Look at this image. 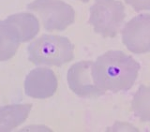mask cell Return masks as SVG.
<instances>
[{"mask_svg":"<svg viewBox=\"0 0 150 132\" xmlns=\"http://www.w3.org/2000/svg\"><path fill=\"white\" fill-rule=\"evenodd\" d=\"M125 2L137 12L150 11V0H125Z\"/></svg>","mask_w":150,"mask_h":132,"instance_id":"cell-12","label":"cell"},{"mask_svg":"<svg viewBox=\"0 0 150 132\" xmlns=\"http://www.w3.org/2000/svg\"><path fill=\"white\" fill-rule=\"evenodd\" d=\"M92 61H81L75 63L68 70L67 80L69 89L80 97L95 98L104 92L98 89L92 79Z\"/></svg>","mask_w":150,"mask_h":132,"instance_id":"cell-6","label":"cell"},{"mask_svg":"<svg viewBox=\"0 0 150 132\" xmlns=\"http://www.w3.org/2000/svg\"><path fill=\"white\" fill-rule=\"evenodd\" d=\"M42 21L46 31H64L75 21V11L62 0H34L26 6Z\"/></svg>","mask_w":150,"mask_h":132,"instance_id":"cell-4","label":"cell"},{"mask_svg":"<svg viewBox=\"0 0 150 132\" xmlns=\"http://www.w3.org/2000/svg\"><path fill=\"white\" fill-rule=\"evenodd\" d=\"M122 42L129 52L144 54L150 52V14L142 13L126 23L121 31Z\"/></svg>","mask_w":150,"mask_h":132,"instance_id":"cell-5","label":"cell"},{"mask_svg":"<svg viewBox=\"0 0 150 132\" xmlns=\"http://www.w3.org/2000/svg\"><path fill=\"white\" fill-rule=\"evenodd\" d=\"M20 44L4 21H0V62L11 59L16 54Z\"/></svg>","mask_w":150,"mask_h":132,"instance_id":"cell-11","label":"cell"},{"mask_svg":"<svg viewBox=\"0 0 150 132\" xmlns=\"http://www.w3.org/2000/svg\"><path fill=\"white\" fill-rule=\"evenodd\" d=\"M58 86L54 72L48 68H37L27 74L25 80L26 96L36 100H46L53 97Z\"/></svg>","mask_w":150,"mask_h":132,"instance_id":"cell-7","label":"cell"},{"mask_svg":"<svg viewBox=\"0 0 150 132\" xmlns=\"http://www.w3.org/2000/svg\"><path fill=\"white\" fill-rule=\"evenodd\" d=\"M28 60L37 66L61 67L74 58V45L68 37L42 35L27 47Z\"/></svg>","mask_w":150,"mask_h":132,"instance_id":"cell-2","label":"cell"},{"mask_svg":"<svg viewBox=\"0 0 150 132\" xmlns=\"http://www.w3.org/2000/svg\"><path fill=\"white\" fill-rule=\"evenodd\" d=\"M126 17L125 6L118 0H94L88 23L102 37H115Z\"/></svg>","mask_w":150,"mask_h":132,"instance_id":"cell-3","label":"cell"},{"mask_svg":"<svg viewBox=\"0 0 150 132\" xmlns=\"http://www.w3.org/2000/svg\"><path fill=\"white\" fill-rule=\"evenodd\" d=\"M131 111L142 122L150 123V85L139 87L131 101Z\"/></svg>","mask_w":150,"mask_h":132,"instance_id":"cell-10","label":"cell"},{"mask_svg":"<svg viewBox=\"0 0 150 132\" xmlns=\"http://www.w3.org/2000/svg\"><path fill=\"white\" fill-rule=\"evenodd\" d=\"M32 109L31 104H12L0 108V132H8L25 123Z\"/></svg>","mask_w":150,"mask_h":132,"instance_id":"cell-9","label":"cell"},{"mask_svg":"<svg viewBox=\"0 0 150 132\" xmlns=\"http://www.w3.org/2000/svg\"><path fill=\"white\" fill-rule=\"evenodd\" d=\"M3 21L20 43L32 40L40 32V22L30 12L12 14Z\"/></svg>","mask_w":150,"mask_h":132,"instance_id":"cell-8","label":"cell"},{"mask_svg":"<svg viewBox=\"0 0 150 132\" xmlns=\"http://www.w3.org/2000/svg\"><path fill=\"white\" fill-rule=\"evenodd\" d=\"M140 64L122 51H108L92 65V79L101 91L127 92L138 78Z\"/></svg>","mask_w":150,"mask_h":132,"instance_id":"cell-1","label":"cell"},{"mask_svg":"<svg viewBox=\"0 0 150 132\" xmlns=\"http://www.w3.org/2000/svg\"><path fill=\"white\" fill-rule=\"evenodd\" d=\"M78 1H81L83 3H88L89 2V0H78Z\"/></svg>","mask_w":150,"mask_h":132,"instance_id":"cell-13","label":"cell"}]
</instances>
